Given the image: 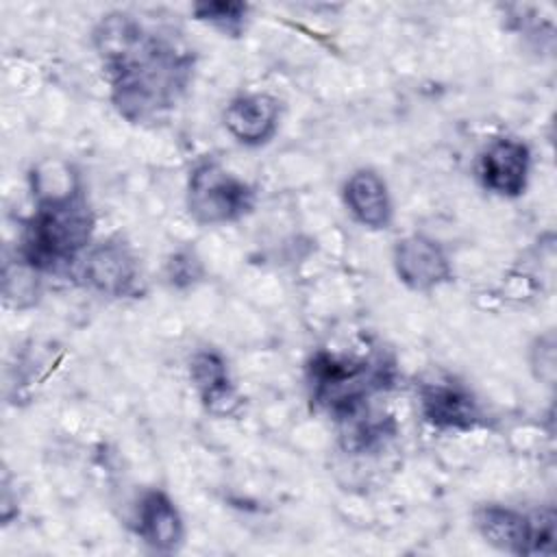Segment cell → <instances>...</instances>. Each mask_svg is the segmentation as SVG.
I'll list each match as a JSON object with an SVG mask.
<instances>
[{"label": "cell", "instance_id": "13", "mask_svg": "<svg viewBox=\"0 0 557 557\" xmlns=\"http://www.w3.org/2000/svg\"><path fill=\"white\" fill-rule=\"evenodd\" d=\"M137 535L157 553L183 546L185 524L178 507L163 490H148L137 503Z\"/></svg>", "mask_w": 557, "mask_h": 557}, {"label": "cell", "instance_id": "11", "mask_svg": "<svg viewBox=\"0 0 557 557\" xmlns=\"http://www.w3.org/2000/svg\"><path fill=\"white\" fill-rule=\"evenodd\" d=\"M342 202L352 220L363 228L383 231L394 220L389 187L372 168H359L344 181Z\"/></svg>", "mask_w": 557, "mask_h": 557}, {"label": "cell", "instance_id": "14", "mask_svg": "<svg viewBox=\"0 0 557 557\" xmlns=\"http://www.w3.org/2000/svg\"><path fill=\"white\" fill-rule=\"evenodd\" d=\"M191 13L198 22H205L228 37H239L246 30L250 7L244 2H228V0L196 2L191 7Z\"/></svg>", "mask_w": 557, "mask_h": 557}, {"label": "cell", "instance_id": "7", "mask_svg": "<svg viewBox=\"0 0 557 557\" xmlns=\"http://www.w3.org/2000/svg\"><path fill=\"white\" fill-rule=\"evenodd\" d=\"M531 150L522 139L496 137L479 154L476 176L483 189L500 198H518L529 185Z\"/></svg>", "mask_w": 557, "mask_h": 557}, {"label": "cell", "instance_id": "15", "mask_svg": "<svg viewBox=\"0 0 557 557\" xmlns=\"http://www.w3.org/2000/svg\"><path fill=\"white\" fill-rule=\"evenodd\" d=\"M205 270H202V263L200 259L196 257L194 250L189 248H183V250H176L170 255L168 263H165V276H168V283L172 287H178V289H185V287H191L196 285L200 278H202Z\"/></svg>", "mask_w": 557, "mask_h": 557}, {"label": "cell", "instance_id": "5", "mask_svg": "<svg viewBox=\"0 0 557 557\" xmlns=\"http://www.w3.org/2000/svg\"><path fill=\"white\" fill-rule=\"evenodd\" d=\"M476 533L494 548L509 555H553L555 513H522L500 503H485L472 513Z\"/></svg>", "mask_w": 557, "mask_h": 557}, {"label": "cell", "instance_id": "3", "mask_svg": "<svg viewBox=\"0 0 557 557\" xmlns=\"http://www.w3.org/2000/svg\"><path fill=\"white\" fill-rule=\"evenodd\" d=\"M307 381L311 400L337 420L357 418L366 400L389 385L385 366L329 350H318L309 359Z\"/></svg>", "mask_w": 557, "mask_h": 557}, {"label": "cell", "instance_id": "16", "mask_svg": "<svg viewBox=\"0 0 557 557\" xmlns=\"http://www.w3.org/2000/svg\"><path fill=\"white\" fill-rule=\"evenodd\" d=\"M555 333L548 331L544 335H537L529 348V366L533 376L544 383H555Z\"/></svg>", "mask_w": 557, "mask_h": 557}, {"label": "cell", "instance_id": "9", "mask_svg": "<svg viewBox=\"0 0 557 557\" xmlns=\"http://www.w3.org/2000/svg\"><path fill=\"white\" fill-rule=\"evenodd\" d=\"M281 122V102L265 91H248L228 100L222 111L226 133L242 146L259 148L268 144Z\"/></svg>", "mask_w": 557, "mask_h": 557}, {"label": "cell", "instance_id": "6", "mask_svg": "<svg viewBox=\"0 0 557 557\" xmlns=\"http://www.w3.org/2000/svg\"><path fill=\"white\" fill-rule=\"evenodd\" d=\"M392 265L398 281L411 292H433L453 281V263L433 237L409 233L394 242Z\"/></svg>", "mask_w": 557, "mask_h": 557}, {"label": "cell", "instance_id": "1", "mask_svg": "<svg viewBox=\"0 0 557 557\" xmlns=\"http://www.w3.org/2000/svg\"><path fill=\"white\" fill-rule=\"evenodd\" d=\"M94 46L111 85V102L133 124L157 122L172 111L194 74V54L172 30L128 11L102 15Z\"/></svg>", "mask_w": 557, "mask_h": 557}, {"label": "cell", "instance_id": "10", "mask_svg": "<svg viewBox=\"0 0 557 557\" xmlns=\"http://www.w3.org/2000/svg\"><path fill=\"white\" fill-rule=\"evenodd\" d=\"M420 413L437 431H472L485 422L476 398L450 381L424 383L420 387Z\"/></svg>", "mask_w": 557, "mask_h": 557}, {"label": "cell", "instance_id": "12", "mask_svg": "<svg viewBox=\"0 0 557 557\" xmlns=\"http://www.w3.org/2000/svg\"><path fill=\"white\" fill-rule=\"evenodd\" d=\"M189 379L200 403L213 416L226 418L242 409L244 398L237 394L228 374V366L218 350L205 348L194 352L189 359Z\"/></svg>", "mask_w": 557, "mask_h": 557}, {"label": "cell", "instance_id": "2", "mask_svg": "<svg viewBox=\"0 0 557 557\" xmlns=\"http://www.w3.org/2000/svg\"><path fill=\"white\" fill-rule=\"evenodd\" d=\"M35 211L24 224L17 257L37 272L70 268L89 250L96 226L83 187L35 194Z\"/></svg>", "mask_w": 557, "mask_h": 557}, {"label": "cell", "instance_id": "4", "mask_svg": "<svg viewBox=\"0 0 557 557\" xmlns=\"http://www.w3.org/2000/svg\"><path fill=\"white\" fill-rule=\"evenodd\" d=\"M255 202V189L220 161L202 159L189 170L185 205L194 222L202 226L231 224L248 215Z\"/></svg>", "mask_w": 557, "mask_h": 557}, {"label": "cell", "instance_id": "8", "mask_svg": "<svg viewBox=\"0 0 557 557\" xmlns=\"http://www.w3.org/2000/svg\"><path fill=\"white\" fill-rule=\"evenodd\" d=\"M139 276V265L126 242L109 237L89 246L83 257V278L85 283L111 298H122L135 292Z\"/></svg>", "mask_w": 557, "mask_h": 557}]
</instances>
